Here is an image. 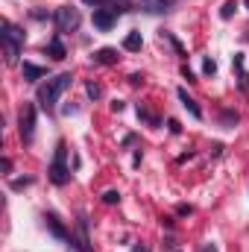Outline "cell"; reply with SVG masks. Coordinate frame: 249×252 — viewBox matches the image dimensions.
<instances>
[{
  "mask_svg": "<svg viewBox=\"0 0 249 252\" xmlns=\"http://www.w3.org/2000/svg\"><path fill=\"white\" fill-rule=\"evenodd\" d=\"M70 85H73V73H59V76L47 79V82H44V85H38V91H35L38 106H41L44 112H56L59 97H62Z\"/></svg>",
  "mask_w": 249,
  "mask_h": 252,
  "instance_id": "cell-1",
  "label": "cell"
},
{
  "mask_svg": "<svg viewBox=\"0 0 249 252\" xmlns=\"http://www.w3.org/2000/svg\"><path fill=\"white\" fill-rule=\"evenodd\" d=\"M0 41H3V56H6V64L15 67L18 59H21V50H24V30H18L12 21H3V32H0Z\"/></svg>",
  "mask_w": 249,
  "mask_h": 252,
  "instance_id": "cell-2",
  "label": "cell"
},
{
  "mask_svg": "<svg viewBox=\"0 0 249 252\" xmlns=\"http://www.w3.org/2000/svg\"><path fill=\"white\" fill-rule=\"evenodd\" d=\"M47 176H50V182L53 185H67L70 182V167H67V144L59 141L56 144V153H53V161H50V167H47Z\"/></svg>",
  "mask_w": 249,
  "mask_h": 252,
  "instance_id": "cell-3",
  "label": "cell"
},
{
  "mask_svg": "<svg viewBox=\"0 0 249 252\" xmlns=\"http://www.w3.org/2000/svg\"><path fill=\"white\" fill-rule=\"evenodd\" d=\"M79 24H82V15H79V9H73V6H59V9L53 12V27H56L59 35L76 32Z\"/></svg>",
  "mask_w": 249,
  "mask_h": 252,
  "instance_id": "cell-4",
  "label": "cell"
},
{
  "mask_svg": "<svg viewBox=\"0 0 249 252\" xmlns=\"http://www.w3.org/2000/svg\"><path fill=\"white\" fill-rule=\"evenodd\" d=\"M18 132L24 144H32L35 138V103H24L18 112Z\"/></svg>",
  "mask_w": 249,
  "mask_h": 252,
  "instance_id": "cell-5",
  "label": "cell"
},
{
  "mask_svg": "<svg viewBox=\"0 0 249 252\" xmlns=\"http://www.w3.org/2000/svg\"><path fill=\"white\" fill-rule=\"evenodd\" d=\"M67 247L76 252H94L91 247V235H88V220H85V214H79V223H76V235H70L67 238Z\"/></svg>",
  "mask_w": 249,
  "mask_h": 252,
  "instance_id": "cell-6",
  "label": "cell"
},
{
  "mask_svg": "<svg viewBox=\"0 0 249 252\" xmlns=\"http://www.w3.org/2000/svg\"><path fill=\"white\" fill-rule=\"evenodd\" d=\"M176 6V0H135V9L144 15H167Z\"/></svg>",
  "mask_w": 249,
  "mask_h": 252,
  "instance_id": "cell-7",
  "label": "cell"
},
{
  "mask_svg": "<svg viewBox=\"0 0 249 252\" xmlns=\"http://www.w3.org/2000/svg\"><path fill=\"white\" fill-rule=\"evenodd\" d=\"M118 18H121V15H115V12H112V9H106V6H103V9H94V15H91L94 27H97L100 32H109V30L118 24Z\"/></svg>",
  "mask_w": 249,
  "mask_h": 252,
  "instance_id": "cell-8",
  "label": "cell"
},
{
  "mask_svg": "<svg viewBox=\"0 0 249 252\" xmlns=\"http://www.w3.org/2000/svg\"><path fill=\"white\" fill-rule=\"evenodd\" d=\"M91 62H94V64H103V67H112V64L121 62V53H118L115 47H100V50L91 56Z\"/></svg>",
  "mask_w": 249,
  "mask_h": 252,
  "instance_id": "cell-9",
  "label": "cell"
},
{
  "mask_svg": "<svg viewBox=\"0 0 249 252\" xmlns=\"http://www.w3.org/2000/svg\"><path fill=\"white\" fill-rule=\"evenodd\" d=\"M41 220H44V229H47L53 238H59V241H67V238H70V235H67V229L62 226V220H59L56 214H44Z\"/></svg>",
  "mask_w": 249,
  "mask_h": 252,
  "instance_id": "cell-10",
  "label": "cell"
},
{
  "mask_svg": "<svg viewBox=\"0 0 249 252\" xmlns=\"http://www.w3.org/2000/svg\"><path fill=\"white\" fill-rule=\"evenodd\" d=\"M21 76H24V82H38V79H44V76H47V67L24 62V64H21Z\"/></svg>",
  "mask_w": 249,
  "mask_h": 252,
  "instance_id": "cell-11",
  "label": "cell"
},
{
  "mask_svg": "<svg viewBox=\"0 0 249 252\" xmlns=\"http://www.w3.org/2000/svg\"><path fill=\"white\" fill-rule=\"evenodd\" d=\"M44 53H47V56H50L53 62H62L64 56H67V50H64V44H62V35H53V38L47 41Z\"/></svg>",
  "mask_w": 249,
  "mask_h": 252,
  "instance_id": "cell-12",
  "label": "cell"
},
{
  "mask_svg": "<svg viewBox=\"0 0 249 252\" xmlns=\"http://www.w3.org/2000/svg\"><path fill=\"white\" fill-rule=\"evenodd\" d=\"M176 97H179V103L185 106L187 112H190V118H196V121H202V109H199V103H196V100H193V97L187 94L185 88H179V91H176Z\"/></svg>",
  "mask_w": 249,
  "mask_h": 252,
  "instance_id": "cell-13",
  "label": "cell"
},
{
  "mask_svg": "<svg viewBox=\"0 0 249 252\" xmlns=\"http://www.w3.org/2000/svg\"><path fill=\"white\" fill-rule=\"evenodd\" d=\"M232 67L238 70V85H241V91H249V73H247V67H244V56H241V53H235Z\"/></svg>",
  "mask_w": 249,
  "mask_h": 252,
  "instance_id": "cell-14",
  "label": "cell"
},
{
  "mask_svg": "<svg viewBox=\"0 0 249 252\" xmlns=\"http://www.w3.org/2000/svg\"><path fill=\"white\" fill-rule=\"evenodd\" d=\"M141 47H144V38H141V32H138V30H132V32L124 38V50H126V53H138Z\"/></svg>",
  "mask_w": 249,
  "mask_h": 252,
  "instance_id": "cell-15",
  "label": "cell"
},
{
  "mask_svg": "<svg viewBox=\"0 0 249 252\" xmlns=\"http://www.w3.org/2000/svg\"><path fill=\"white\" fill-rule=\"evenodd\" d=\"M238 121H241V115H238V112H232V109H226V112L220 115V124L226 126V129H235Z\"/></svg>",
  "mask_w": 249,
  "mask_h": 252,
  "instance_id": "cell-16",
  "label": "cell"
},
{
  "mask_svg": "<svg viewBox=\"0 0 249 252\" xmlns=\"http://www.w3.org/2000/svg\"><path fill=\"white\" fill-rule=\"evenodd\" d=\"M161 38L173 44V50H176V56H182V59H185V56H187V53H185V47H182V41H179V38H176L173 32H164V30H161Z\"/></svg>",
  "mask_w": 249,
  "mask_h": 252,
  "instance_id": "cell-17",
  "label": "cell"
},
{
  "mask_svg": "<svg viewBox=\"0 0 249 252\" xmlns=\"http://www.w3.org/2000/svg\"><path fill=\"white\" fill-rule=\"evenodd\" d=\"M85 94H88L91 100H100V97H103V85L94 82V79H88V82H85Z\"/></svg>",
  "mask_w": 249,
  "mask_h": 252,
  "instance_id": "cell-18",
  "label": "cell"
},
{
  "mask_svg": "<svg viewBox=\"0 0 249 252\" xmlns=\"http://www.w3.org/2000/svg\"><path fill=\"white\" fill-rule=\"evenodd\" d=\"M235 12H238V0H226V3H223V9H220V18H223V21H229Z\"/></svg>",
  "mask_w": 249,
  "mask_h": 252,
  "instance_id": "cell-19",
  "label": "cell"
},
{
  "mask_svg": "<svg viewBox=\"0 0 249 252\" xmlns=\"http://www.w3.org/2000/svg\"><path fill=\"white\" fill-rule=\"evenodd\" d=\"M138 118H141V121H147L150 126H158V118H156V115H150L144 106H138Z\"/></svg>",
  "mask_w": 249,
  "mask_h": 252,
  "instance_id": "cell-20",
  "label": "cell"
},
{
  "mask_svg": "<svg viewBox=\"0 0 249 252\" xmlns=\"http://www.w3.org/2000/svg\"><path fill=\"white\" fill-rule=\"evenodd\" d=\"M32 182H35V179H32V176H24V179H15V182H12V185H9V188H12V190H24V188H30V185H32Z\"/></svg>",
  "mask_w": 249,
  "mask_h": 252,
  "instance_id": "cell-21",
  "label": "cell"
},
{
  "mask_svg": "<svg viewBox=\"0 0 249 252\" xmlns=\"http://www.w3.org/2000/svg\"><path fill=\"white\" fill-rule=\"evenodd\" d=\"M103 202H106V205H118V202H121V193H118V190H106V193H103Z\"/></svg>",
  "mask_w": 249,
  "mask_h": 252,
  "instance_id": "cell-22",
  "label": "cell"
},
{
  "mask_svg": "<svg viewBox=\"0 0 249 252\" xmlns=\"http://www.w3.org/2000/svg\"><path fill=\"white\" fill-rule=\"evenodd\" d=\"M202 73H205V76H214V73H217V62H214V59H205V62H202Z\"/></svg>",
  "mask_w": 249,
  "mask_h": 252,
  "instance_id": "cell-23",
  "label": "cell"
},
{
  "mask_svg": "<svg viewBox=\"0 0 249 252\" xmlns=\"http://www.w3.org/2000/svg\"><path fill=\"white\" fill-rule=\"evenodd\" d=\"M82 3H88V6H94V9H103V6H115V3H121V0H82Z\"/></svg>",
  "mask_w": 249,
  "mask_h": 252,
  "instance_id": "cell-24",
  "label": "cell"
},
{
  "mask_svg": "<svg viewBox=\"0 0 249 252\" xmlns=\"http://www.w3.org/2000/svg\"><path fill=\"white\" fill-rule=\"evenodd\" d=\"M176 214H179V217H187V214H193V205H187V202L176 205Z\"/></svg>",
  "mask_w": 249,
  "mask_h": 252,
  "instance_id": "cell-25",
  "label": "cell"
},
{
  "mask_svg": "<svg viewBox=\"0 0 249 252\" xmlns=\"http://www.w3.org/2000/svg\"><path fill=\"white\" fill-rule=\"evenodd\" d=\"M167 129H170L173 135H179V132H182V124H179L176 118H170V121H167Z\"/></svg>",
  "mask_w": 249,
  "mask_h": 252,
  "instance_id": "cell-26",
  "label": "cell"
},
{
  "mask_svg": "<svg viewBox=\"0 0 249 252\" xmlns=\"http://www.w3.org/2000/svg\"><path fill=\"white\" fill-rule=\"evenodd\" d=\"M129 85H135V88L144 85V73H132V76H129Z\"/></svg>",
  "mask_w": 249,
  "mask_h": 252,
  "instance_id": "cell-27",
  "label": "cell"
},
{
  "mask_svg": "<svg viewBox=\"0 0 249 252\" xmlns=\"http://www.w3.org/2000/svg\"><path fill=\"white\" fill-rule=\"evenodd\" d=\"M182 76H185L187 82H196V76H193V70H190L187 64H182Z\"/></svg>",
  "mask_w": 249,
  "mask_h": 252,
  "instance_id": "cell-28",
  "label": "cell"
},
{
  "mask_svg": "<svg viewBox=\"0 0 249 252\" xmlns=\"http://www.w3.org/2000/svg\"><path fill=\"white\" fill-rule=\"evenodd\" d=\"M30 15H32V18H35V21H44V18H53V15H47V12H41V9H32V12H30Z\"/></svg>",
  "mask_w": 249,
  "mask_h": 252,
  "instance_id": "cell-29",
  "label": "cell"
},
{
  "mask_svg": "<svg viewBox=\"0 0 249 252\" xmlns=\"http://www.w3.org/2000/svg\"><path fill=\"white\" fill-rule=\"evenodd\" d=\"M0 167H3V173L9 176V173H12V158H3V161H0Z\"/></svg>",
  "mask_w": 249,
  "mask_h": 252,
  "instance_id": "cell-30",
  "label": "cell"
},
{
  "mask_svg": "<svg viewBox=\"0 0 249 252\" xmlns=\"http://www.w3.org/2000/svg\"><path fill=\"white\" fill-rule=\"evenodd\" d=\"M132 252H150V247L144 241H138V244H132Z\"/></svg>",
  "mask_w": 249,
  "mask_h": 252,
  "instance_id": "cell-31",
  "label": "cell"
},
{
  "mask_svg": "<svg viewBox=\"0 0 249 252\" xmlns=\"http://www.w3.org/2000/svg\"><path fill=\"white\" fill-rule=\"evenodd\" d=\"M124 109H126L124 100H115V103H112V112H124Z\"/></svg>",
  "mask_w": 249,
  "mask_h": 252,
  "instance_id": "cell-32",
  "label": "cell"
},
{
  "mask_svg": "<svg viewBox=\"0 0 249 252\" xmlns=\"http://www.w3.org/2000/svg\"><path fill=\"white\" fill-rule=\"evenodd\" d=\"M199 252H220V250H217V244H205Z\"/></svg>",
  "mask_w": 249,
  "mask_h": 252,
  "instance_id": "cell-33",
  "label": "cell"
},
{
  "mask_svg": "<svg viewBox=\"0 0 249 252\" xmlns=\"http://www.w3.org/2000/svg\"><path fill=\"white\" fill-rule=\"evenodd\" d=\"M247 41H249V32H247Z\"/></svg>",
  "mask_w": 249,
  "mask_h": 252,
  "instance_id": "cell-34",
  "label": "cell"
},
{
  "mask_svg": "<svg viewBox=\"0 0 249 252\" xmlns=\"http://www.w3.org/2000/svg\"><path fill=\"white\" fill-rule=\"evenodd\" d=\"M247 6H249V0H247Z\"/></svg>",
  "mask_w": 249,
  "mask_h": 252,
  "instance_id": "cell-35",
  "label": "cell"
}]
</instances>
